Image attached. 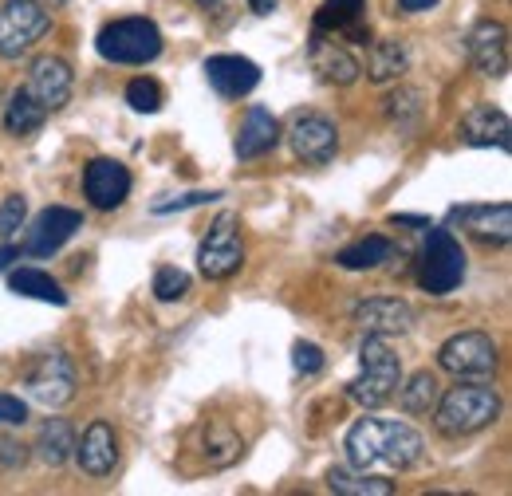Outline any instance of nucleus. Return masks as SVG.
<instances>
[{
	"mask_svg": "<svg viewBox=\"0 0 512 496\" xmlns=\"http://www.w3.org/2000/svg\"><path fill=\"white\" fill-rule=\"evenodd\" d=\"M438 398H442V386H438V378L430 371H418L406 386L398 382V406H402L410 418H414V414H434Z\"/></svg>",
	"mask_w": 512,
	"mask_h": 496,
	"instance_id": "obj_26",
	"label": "nucleus"
},
{
	"mask_svg": "<svg viewBox=\"0 0 512 496\" xmlns=\"http://www.w3.org/2000/svg\"><path fill=\"white\" fill-rule=\"evenodd\" d=\"M24 386L32 394V402H40L44 410H60L75 398V386H79V374H75V363L67 359L64 351H48L40 355L28 374H24Z\"/></svg>",
	"mask_w": 512,
	"mask_h": 496,
	"instance_id": "obj_9",
	"label": "nucleus"
},
{
	"mask_svg": "<svg viewBox=\"0 0 512 496\" xmlns=\"http://www.w3.org/2000/svg\"><path fill=\"white\" fill-rule=\"evenodd\" d=\"M390 252H394V245L386 241L383 233H371V237H359L355 245L339 248L335 264L339 268H351V272H363V268H379L383 260H390Z\"/></svg>",
	"mask_w": 512,
	"mask_h": 496,
	"instance_id": "obj_24",
	"label": "nucleus"
},
{
	"mask_svg": "<svg viewBox=\"0 0 512 496\" xmlns=\"http://www.w3.org/2000/svg\"><path fill=\"white\" fill-rule=\"evenodd\" d=\"M469 63H473L481 75L505 79V75H509V28L497 24V20H481V24L469 32Z\"/></svg>",
	"mask_w": 512,
	"mask_h": 496,
	"instance_id": "obj_15",
	"label": "nucleus"
},
{
	"mask_svg": "<svg viewBox=\"0 0 512 496\" xmlns=\"http://www.w3.org/2000/svg\"><path fill=\"white\" fill-rule=\"evenodd\" d=\"M0 449H4V465H24V445H16V441H0Z\"/></svg>",
	"mask_w": 512,
	"mask_h": 496,
	"instance_id": "obj_37",
	"label": "nucleus"
},
{
	"mask_svg": "<svg viewBox=\"0 0 512 496\" xmlns=\"http://www.w3.org/2000/svg\"><path fill=\"white\" fill-rule=\"evenodd\" d=\"M292 363H296V371L312 378V374L323 371V351L316 343H296V347H292Z\"/></svg>",
	"mask_w": 512,
	"mask_h": 496,
	"instance_id": "obj_34",
	"label": "nucleus"
},
{
	"mask_svg": "<svg viewBox=\"0 0 512 496\" xmlns=\"http://www.w3.org/2000/svg\"><path fill=\"white\" fill-rule=\"evenodd\" d=\"M48 4H52V8H56V4H64V0H48Z\"/></svg>",
	"mask_w": 512,
	"mask_h": 496,
	"instance_id": "obj_41",
	"label": "nucleus"
},
{
	"mask_svg": "<svg viewBox=\"0 0 512 496\" xmlns=\"http://www.w3.org/2000/svg\"><path fill=\"white\" fill-rule=\"evenodd\" d=\"M28 406L16 394H0V426H24Z\"/></svg>",
	"mask_w": 512,
	"mask_h": 496,
	"instance_id": "obj_36",
	"label": "nucleus"
},
{
	"mask_svg": "<svg viewBox=\"0 0 512 496\" xmlns=\"http://www.w3.org/2000/svg\"><path fill=\"white\" fill-rule=\"evenodd\" d=\"M12 256H20V248H0V268H8V264H12Z\"/></svg>",
	"mask_w": 512,
	"mask_h": 496,
	"instance_id": "obj_40",
	"label": "nucleus"
},
{
	"mask_svg": "<svg viewBox=\"0 0 512 496\" xmlns=\"http://www.w3.org/2000/svg\"><path fill=\"white\" fill-rule=\"evenodd\" d=\"M426 229H430V237H426L422 260H418V284L430 296H449L465 280V252L446 225H426Z\"/></svg>",
	"mask_w": 512,
	"mask_h": 496,
	"instance_id": "obj_5",
	"label": "nucleus"
},
{
	"mask_svg": "<svg viewBox=\"0 0 512 496\" xmlns=\"http://www.w3.org/2000/svg\"><path fill=\"white\" fill-rule=\"evenodd\" d=\"M245 264V245H241V229H237V217L225 213L209 225L205 241L197 248V268L205 280H229L237 276Z\"/></svg>",
	"mask_w": 512,
	"mask_h": 496,
	"instance_id": "obj_8",
	"label": "nucleus"
},
{
	"mask_svg": "<svg viewBox=\"0 0 512 496\" xmlns=\"http://www.w3.org/2000/svg\"><path fill=\"white\" fill-rule=\"evenodd\" d=\"M457 134H461L465 146H497V150H509L512 123L501 107H493V103H477V107H469V111L461 115Z\"/></svg>",
	"mask_w": 512,
	"mask_h": 496,
	"instance_id": "obj_18",
	"label": "nucleus"
},
{
	"mask_svg": "<svg viewBox=\"0 0 512 496\" xmlns=\"http://www.w3.org/2000/svg\"><path fill=\"white\" fill-rule=\"evenodd\" d=\"M312 71H320V79L331 87H351L363 75V63L355 60L339 40H327L316 32L312 36Z\"/></svg>",
	"mask_w": 512,
	"mask_h": 496,
	"instance_id": "obj_21",
	"label": "nucleus"
},
{
	"mask_svg": "<svg viewBox=\"0 0 512 496\" xmlns=\"http://www.w3.org/2000/svg\"><path fill=\"white\" fill-rule=\"evenodd\" d=\"M276 142H280V123H276V115L272 111H264V107H249L245 111V123L237 130V158L241 162H253V158H264L268 150H276Z\"/></svg>",
	"mask_w": 512,
	"mask_h": 496,
	"instance_id": "obj_22",
	"label": "nucleus"
},
{
	"mask_svg": "<svg viewBox=\"0 0 512 496\" xmlns=\"http://www.w3.org/2000/svg\"><path fill=\"white\" fill-rule=\"evenodd\" d=\"M99 56L107 63H123V67H142V63L162 56V32L154 20L146 16H123L115 24H107L95 40Z\"/></svg>",
	"mask_w": 512,
	"mask_h": 496,
	"instance_id": "obj_4",
	"label": "nucleus"
},
{
	"mask_svg": "<svg viewBox=\"0 0 512 496\" xmlns=\"http://www.w3.org/2000/svg\"><path fill=\"white\" fill-rule=\"evenodd\" d=\"M221 193H205V189H197V193H182V197H174V201H154V213H182V209H193V205H209V201H217Z\"/></svg>",
	"mask_w": 512,
	"mask_h": 496,
	"instance_id": "obj_33",
	"label": "nucleus"
},
{
	"mask_svg": "<svg viewBox=\"0 0 512 496\" xmlns=\"http://www.w3.org/2000/svg\"><path fill=\"white\" fill-rule=\"evenodd\" d=\"M316 32L335 36V40H351V44H371L367 0H323V8L316 12Z\"/></svg>",
	"mask_w": 512,
	"mask_h": 496,
	"instance_id": "obj_16",
	"label": "nucleus"
},
{
	"mask_svg": "<svg viewBox=\"0 0 512 496\" xmlns=\"http://www.w3.org/2000/svg\"><path fill=\"white\" fill-rule=\"evenodd\" d=\"M79 229H83V217H79L75 209L52 205V209H44V213L32 221V233H28V241H24V252H28V256H52V252H60Z\"/></svg>",
	"mask_w": 512,
	"mask_h": 496,
	"instance_id": "obj_13",
	"label": "nucleus"
},
{
	"mask_svg": "<svg viewBox=\"0 0 512 496\" xmlns=\"http://www.w3.org/2000/svg\"><path fill=\"white\" fill-rule=\"evenodd\" d=\"M327 489L339 496H390L394 485L383 477H371L363 469H331L327 473Z\"/></svg>",
	"mask_w": 512,
	"mask_h": 496,
	"instance_id": "obj_28",
	"label": "nucleus"
},
{
	"mask_svg": "<svg viewBox=\"0 0 512 496\" xmlns=\"http://www.w3.org/2000/svg\"><path fill=\"white\" fill-rule=\"evenodd\" d=\"M48 24H52V16L40 0H8L0 8V56L4 60L28 56L44 40Z\"/></svg>",
	"mask_w": 512,
	"mask_h": 496,
	"instance_id": "obj_6",
	"label": "nucleus"
},
{
	"mask_svg": "<svg viewBox=\"0 0 512 496\" xmlns=\"http://www.w3.org/2000/svg\"><path fill=\"white\" fill-rule=\"evenodd\" d=\"M249 8H253L256 16H268V12L276 8V0H249Z\"/></svg>",
	"mask_w": 512,
	"mask_h": 496,
	"instance_id": "obj_39",
	"label": "nucleus"
},
{
	"mask_svg": "<svg viewBox=\"0 0 512 496\" xmlns=\"http://www.w3.org/2000/svg\"><path fill=\"white\" fill-rule=\"evenodd\" d=\"M186 292H190V276H186L182 268L166 264V268L154 272V296H158L162 304H178V300H186Z\"/></svg>",
	"mask_w": 512,
	"mask_h": 496,
	"instance_id": "obj_30",
	"label": "nucleus"
},
{
	"mask_svg": "<svg viewBox=\"0 0 512 496\" xmlns=\"http://www.w3.org/2000/svg\"><path fill=\"white\" fill-rule=\"evenodd\" d=\"M127 103L138 115H154V111H162V87L154 79H130Z\"/></svg>",
	"mask_w": 512,
	"mask_h": 496,
	"instance_id": "obj_31",
	"label": "nucleus"
},
{
	"mask_svg": "<svg viewBox=\"0 0 512 496\" xmlns=\"http://www.w3.org/2000/svg\"><path fill=\"white\" fill-rule=\"evenodd\" d=\"M71 87H75V75L60 56H40L28 71V95L44 107V111H60L67 99H71Z\"/></svg>",
	"mask_w": 512,
	"mask_h": 496,
	"instance_id": "obj_14",
	"label": "nucleus"
},
{
	"mask_svg": "<svg viewBox=\"0 0 512 496\" xmlns=\"http://www.w3.org/2000/svg\"><path fill=\"white\" fill-rule=\"evenodd\" d=\"M24 217H28L24 193H8L4 205H0V241H12V237L24 229Z\"/></svg>",
	"mask_w": 512,
	"mask_h": 496,
	"instance_id": "obj_32",
	"label": "nucleus"
},
{
	"mask_svg": "<svg viewBox=\"0 0 512 496\" xmlns=\"http://www.w3.org/2000/svg\"><path fill=\"white\" fill-rule=\"evenodd\" d=\"M359 367H363L359 378L347 386L351 402H359V406H367V410L390 402L394 390H398V382H402V363H398V355L386 347L383 335H367V339H363V347H359Z\"/></svg>",
	"mask_w": 512,
	"mask_h": 496,
	"instance_id": "obj_3",
	"label": "nucleus"
},
{
	"mask_svg": "<svg viewBox=\"0 0 512 496\" xmlns=\"http://www.w3.org/2000/svg\"><path fill=\"white\" fill-rule=\"evenodd\" d=\"M197 4H205V8H209V4H213V0H197Z\"/></svg>",
	"mask_w": 512,
	"mask_h": 496,
	"instance_id": "obj_42",
	"label": "nucleus"
},
{
	"mask_svg": "<svg viewBox=\"0 0 512 496\" xmlns=\"http://www.w3.org/2000/svg\"><path fill=\"white\" fill-rule=\"evenodd\" d=\"M355 323L363 327V335H406L414 323V311L398 296H371L363 304H355Z\"/></svg>",
	"mask_w": 512,
	"mask_h": 496,
	"instance_id": "obj_19",
	"label": "nucleus"
},
{
	"mask_svg": "<svg viewBox=\"0 0 512 496\" xmlns=\"http://www.w3.org/2000/svg\"><path fill=\"white\" fill-rule=\"evenodd\" d=\"M288 142H292L296 158L308 162V166H327L339 154V130L327 115H316V111H304V115L292 119Z\"/></svg>",
	"mask_w": 512,
	"mask_h": 496,
	"instance_id": "obj_10",
	"label": "nucleus"
},
{
	"mask_svg": "<svg viewBox=\"0 0 512 496\" xmlns=\"http://www.w3.org/2000/svg\"><path fill=\"white\" fill-rule=\"evenodd\" d=\"M8 288H12L16 296L40 300V304H56V308L67 304V292L48 276V272H40V268H16V272H8Z\"/></svg>",
	"mask_w": 512,
	"mask_h": 496,
	"instance_id": "obj_23",
	"label": "nucleus"
},
{
	"mask_svg": "<svg viewBox=\"0 0 512 496\" xmlns=\"http://www.w3.org/2000/svg\"><path fill=\"white\" fill-rule=\"evenodd\" d=\"M83 197L99 213L119 209L130 197V170L119 158H91L83 170Z\"/></svg>",
	"mask_w": 512,
	"mask_h": 496,
	"instance_id": "obj_11",
	"label": "nucleus"
},
{
	"mask_svg": "<svg viewBox=\"0 0 512 496\" xmlns=\"http://www.w3.org/2000/svg\"><path fill=\"white\" fill-rule=\"evenodd\" d=\"M453 225H461L469 237L485 241V245H509L512 237V205L497 201V205H457L449 213Z\"/></svg>",
	"mask_w": 512,
	"mask_h": 496,
	"instance_id": "obj_12",
	"label": "nucleus"
},
{
	"mask_svg": "<svg viewBox=\"0 0 512 496\" xmlns=\"http://www.w3.org/2000/svg\"><path fill=\"white\" fill-rule=\"evenodd\" d=\"M497 343L485 331H461L438 347V367L453 378H489L497 374Z\"/></svg>",
	"mask_w": 512,
	"mask_h": 496,
	"instance_id": "obj_7",
	"label": "nucleus"
},
{
	"mask_svg": "<svg viewBox=\"0 0 512 496\" xmlns=\"http://www.w3.org/2000/svg\"><path fill=\"white\" fill-rule=\"evenodd\" d=\"M406 63H410V56L398 40H375L371 56H367V79L371 83H394V79H402Z\"/></svg>",
	"mask_w": 512,
	"mask_h": 496,
	"instance_id": "obj_25",
	"label": "nucleus"
},
{
	"mask_svg": "<svg viewBox=\"0 0 512 496\" xmlns=\"http://www.w3.org/2000/svg\"><path fill=\"white\" fill-rule=\"evenodd\" d=\"M48 119V111L28 95V91H12L8 95V103H4V130L8 134H32V130H40Z\"/></svg>",
	"mask_w": 512,
	"mask_h": 496,
	"instance_id": "obj_27",
	"label": "nucleus"
},
{
	"mask_svg": "<svg viewBox=\"0 0 512 496\" xmlns=\"http://www.w3.org/2000/svg\"><path fill=\"white\" fill-rule=\"evenodd\" d=\"M402 115H414V119L422 115V95L418 91H394L390 95V119L398 123Z\"/></svg>",
	"mask_w": 512,
	"mask_h": 496,
	"instance_id": "obj_35",
	"label": "nucleus"
},
{
	"mask_svg": "<svg viewBox=\"0 0 512 496\" xmlns=\"http://www.w3.org/2000/svg\"><path fill=\"white\" fill-rule=\"evenodd\" d=\"M71 445H75V437H71V426H67L64 418H52L44 430H40V441H36V449H40V461L44 465H64L67 457H71Z\"/></svg>",
	"mask_w": 512,
	"mask_h": 496,
	"instance_id": "obj_29",
	"label": "nucleus"
},
{
	"mask_svg": "<svg viewBox=\"0 0 512 496\" xmlns=\"http://www.w3.org/2000/svg\"><path fill=\"white\" fill-rule=\"evenodd\" d=\"M434 4H438V0H398L402 12H430Z\"/></svg>",
	"mask_w": 512,
	"mask_h": 496,
	"instance_id": "obj_38",
	"label": "nucleus"
},
{
	"mask_svg": "<svg viewBox=\"0 0 512 496\" xmlns=\"http://www.w3.org/2000/svg\"><path fill=\"white\" fill-rule=\"evenodd\" d=\"M71 449H75V461L87 477H107L119 465V434L111 430V422H91Z\"/></svg>",
	"mask_w": 512,
	"mask_h": 496,
	"instance_id": "obj_17",
	"label": "nucleus"
},
{
	"mask_svg": "<svg viewBox=\"0 0 512 496\" xmlns=\"http://www.w3.org/2000/svg\"><path fill=\"white\" fill-rule=\"evenodd\" d=\"M205 79L221 99H241L260 83V67L249 56H209Z\"/></svg>",
	"mask_w": 512,
	"mask_h": 496,
	"instance_id": "obj_20",
	"label": "nucleus"
},
{
	"mask_svg": "<svg viewBox=\"0 0 512 496\" xmlns=\"http://www.w3.org/2000/svg\"><path fill=\"white\" fill-rule=\"evenodd\" d=\"M501 414V398L493 386H481V382H465V386H453L438 398L434 406V422L446 437H469L485 426H493Z\"/></svg>",
	"mask_w": 512,
	"mask_h": 496,
	"instance_id": "obj_2",
	"label": "nucleus"
},
{
	"mask_svg": "<svg viewBox=\"0 0 512 496\" xmlns=\"http://www.w3.org/2000/svg\"><path fill=\"white\" fill-rule=\"evenodd\" d=\"M351 469H414L426 457V437L406 422H383V418H363L351 426L343 441Z\"/></svg>",
	"mask_w": 512,
	"mask_h": 496,
	"instance_id": "obj_1",
	"label": "nucleus"
}]
</instances>
